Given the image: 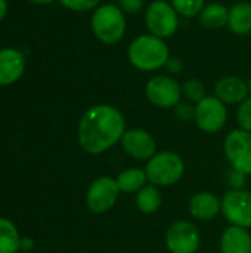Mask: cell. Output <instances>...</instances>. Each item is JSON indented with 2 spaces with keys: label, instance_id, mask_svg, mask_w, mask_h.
Segmentation results:
<instances>
[{
  "label": "cell",
  "instance_id": "1",
  "mask_svg": "<svg viewBox=\"0 0 251 253\" xmlns=\"http://www.w3.org/2000/svg\"><path fill=\"white\" fill-rule=\"evenodd\" d=\"M126 127L123 113L108 104L90 107L78 123V144L89 154H102L121 142Z\"/></svg>",
  "mask_w": 251,
  "mask_h": 253
},
{
  "label": "cell",
  "instance_id": "2",
  "mask_svg": "<svg viewBox=\"0 0 251 253\" xmlns=\"http://www.w3.org/2000/svg\"><path fill=\"white\" fill-rule=\"evenodd\" d=\"M127 59L136 70L152 73L166 67L170 59V50L164 39L152 34H141L129 44Z\"/></svg>",
  "mask_w": 251,
  "mask_h": 253
},
{
  "label": "cell",
  "instance_id": "3",
  "mask_svg": "<svg viewBox=\"0 0 251 253\" xmlns=\"http://www.w3.org/2000/svg\"><path fill=\"white\" fill-rule=\"evenodd\" d=\"M148 184L155 187H172L178 184L185 173V162L175 151H161L152 156L145 165Z\"/></svg>",
  "mask_w": 251,
  "mask_h": 253
},
{
  "label": "cell",
  "instance_id": "4",
  "mask_svg": "<svg viewBox=\"0 0 251 253\" xmlns=\"http://www.w3.org/2000/svg\"><path fill=\"white\" fill-rule=\"evenodd\" d=\"M90 25L95 37L105 44L118 43L124 37L127 27L124 12L114 3L98 6L92 15Z\"/></svg>",
  "mask_w": 251,
  "mask_h": 253
},
{
  "label": "cell",
  "instance_id": "5",
  "mask_svg": "<svg viewBox=\"0 0 251 253\" xmlns=\"http://www.w3.org/2000/svg\"><path fill=\"white\" fill-rule=\"evenodd\" d=\"M145 25L149 34L167 39L172 37L179 27V15L166 0H154L145 9Z\"/></svg>",
  "mask_w": 251,
  "mask_h": 253
},
{
  "label": "cell",
  "instance_id": "6",
  "mask_svg": "<svg viewBox=\"0 0 251 253\" xmlns=\"http://www.w3.org/2000/svg\"><path fill=\"white\" fill-rule=\"evenodd\" d=\"M223 150L231 169L251 175V132L244 129L231 130L225 138Z\"/></svg>",
  "mask_w": 251,
  "mask_h": 253
},
{
  "label": "cell",
  "instance_id": "7",
  "mask_svg": "<svg viewBox=\"0 0 251 253\" xmlns=\"http://www.w3.org/2000/svg\"><path fill=\"white\" fill-rule=\"evenodd\" d=\"M166 248L170 253H197L201 248V233L191 221H176L166 231Z\"/></svg>",
  "mask_w": 251,
  "mask_h": 253
},
{
  "label": "cell",
  "instance_id": "8",
  "mask_svg": "<svg viewBox=\"0 0 251 253\" xmlns=\"http://www.w3.org/2000/svg\"><path fill=\"white\" fill-rule=\"evenodd\" d=\"M146 99L158 108H175L182 101V86L167 74H158L145 86Z\"/></svg>",
  "mask_w": 251,
  "mask_h": 253
},
{
  "label": "cell",
  "instance_id": "9",
  "mask_svg": "<svg viewBox=\"0 0 251 253\" xmlns=\"http://www.w3.org/2000/svg\"><path fill=\"white\" fill-rule=\"evenodd\" d=\"M194 122L206 133L220 132L228 122L226 105L216 96H206L195 104Z\"/></svg>",
  "mask_w": 251,
  "mask_h": 253
},
{
  "label": "cell",
  "instance_id": "10",
  "mask_svg": "<svg viewBox=\"0 0 251 253\" xmlns=\"http://www.w3.org/2000/svg\"><path fill=\"white\" fill-rule=\"evenodd\" d=\"M222 215L235 227L246 230L251 228V191L229 190L222 197Z\"/></svg>",
  "mask_w": 251,
  "mask_h": 253
},
{
  "label": "cell",
  "instance_id": "11",
  "mask_svg": "<svg viewBox=\"0 0 251 253\" xmlns=\"http://www.w3.org/2000/svg\"><path fill=\"white\" fill-rule=\"evenodd\" d=\"M120 193L121 191L117 185L115 178L99 176L90 184L87 190L86 205L93 213H105L115 206Z\"/></svg>",
  "mask_w": 251,
  "mask_h": 253
},
{
  "label": "cell",
  "instance_id": "12",
  "mask_svg": "<svg viewBox=\"0 0 251 253\" xmlns=\"http://www.w3.org/2000/svg\"><path fill=\"white\" fill-rule=\"evenodd\" d=\"M121 147L127 156L139 162H148L152 156L157 154L155 138L143 129L133 127L127 129L121 138Z\"/></svg>",
  "mask_w": 251,
  "mask_h": 253
},
{
  "label": "cell",
  "instance_id": "13",
  "mask_svg": "<svg viewBox=\"0 0 251 253\" xmlns=\"http://www.w3.org/2000/svg\"><path fill=\"white\" fill-rule=\"evenodd\" d=\"M188 211L191 216L197 221H212L219 213H222V199L210 191L195 193L188 203Z\"/></svg>",
  "mask_w": 251,
  "mask_h": 253
},
{
  "label": "cell",
  "instance_id": "14",
  "mask_svg": "<svg viewBox=\"0 0 251 253\" xmlns=\"http://www.w3.org/2000/svg\"><path fill=\"white\" fill-rule=\"evenodd\" d=\"M249 86L241 77L226 76L217 80L215 86V96L219 98L225 105H240L249 98Z\"/></svg>",
  "mask_w": 251,
  "mask_h": 253
},
{
  "label": "cell",
  "instance_id": "15",
  "mask_svg": "<svg viewBox=\"0 0 251 253\" xmlns=\"http://www.w3.org/2000/svg\"><path fill=\"white\" fill-rule=\"evenodd\" d=\"M25 70V59L16 49L0 50V84L15 83Z\"/></svg>",
  "mask_w": 251,
  "mask_h": 253
},
{
  "label": "cell",
  "instance_id": "16",
  "mask_svg": "<svg viewBox=\"0 0 251 253\" xmlns=\"http://www.w3.org/2000/svg\"><path fill=\"white\" fill-rule=\"evenodd\" d=\"M220 253H251V234L249 230L229 225L220 236Z\"/></svg>",
  "mask_w": 251,
  "mask_h": 253
},
{
  "label": "cell",
  "instance_id": "17",
  "mask_svg": "<svg viewBox=\"0 0 251 253\" xmlns=\"http://www.w3.org/2000/svg\"><path fill=\"white\" fill-rule=\"evenodd\" d=\"M228 28L237 36H247L251 33V3L238 1L229 9Z\"/></svg>",
  "mask_w": 251,
  "mask_h": 253
},
{
  "label": "cell",
  "instance_id": "18",
  "mask_svg": "<svg viewBox=\"0 0 251 253\" xmlns=\"http://www.w3.org/2000/svg\"><path fill=\"white\" fill-rule=\"evenodd\" d=\"M135 205L139 212L145 215H152L160 211L163 205V196L158 187L152 184H146L142 190H139L135 196Z\"/></svg>",
  "mask_w": 251,
  "mask_h": 253
},
{
  "label": "cell",
  "instance_id": "19",
  "mask_svg": "<svg viewBox=\"0 0 251 253\" xmlns=\"http://www.w3.org/2000/svg\"><path fill=\"white\" fill-rule=\"evenodd\" d=\"M117 185L124 194H136L148 184V178L143 169L141 168H129L118 173L115 178Z\"/></svg>",
  "mask_w": 251,
  "mask_h": 253
},
{
  "label": "cell",
  "instance_id": "20",
  "mask_svg": "<svg viewBox=\"0 0 251 253\" xmlns=\"http://www.w3.org/2000/svg\"><path fill=\"white\" fill-rule=\"evenodd\" d=\"M229 9L222 3H212L204 6L201 13L198 15L200 24L209 30H219L228 25Z\"/></svg>",
  "mask_w": 251,
  "mask_h": 253
},
{
  "label": "cell",
  "instance_id": "21",
  "mask_svg": "<svg viewBox=\"0 0 251 253\" xmlns=\"http://www.w3.org/2000/svg\"><path fill=\"white\" fill-rule=\"evenodd\" d=\"M19 243L21 239L16 227L10 221L0 218V253H16Z\"/></svg>",
  "mask_w": 251,
  "mask_h": 253
},
{
  "label": "cell",
  "instance_id": "22",
  "mask_svg": "<svg viewBox=\"0 0 251 253\" xmlns=\"http://www.w3.org/2000/svg\"><path fill=\"white\" fill-rule=\"evenodd\" d=\"M178 15L185 18H194L201 13L206 6V0H170Z\"/></svg>",
  "mask_w": 251,
  "mask_h": 253
},
{
  "label": "cell",
  "instance_id": "23",
  "mask_svg": "<svg viewBox=\"0 0 251 253\" xmlns=\"http://www.w3.org/2000/svg\"><path fill=\"white\" fill-rule=\"evenodd\" d=\"M182 96H185V99L191 104H198L207 96L206 87L198 79H188L182 84Z\"/></svg>",
  "mask_w": 251,
  "mask_h": 253
},
{
  "label": "cell",
  "instance_id": "24",
  "mask_svg": "<svg viewBox=\"0 0 251 253\" xmlns=\"http://www.w3.org/2000/svg\"><path fill=\"white\" fill-rule=\"evenodd\" d=\"M237 122L240 125V129H244V130L251 132V96H249L246 101H243L238 105Z\"/></svg>",
  "mask_w": 251,
  "mask_h": 253
},
{
  "label": "cell",
  "instance_id": "25",
  "mask_svg": "<svg viewBox=\"0 0 251 253\" xmlns=\"http://www.w3.org/2000/svg\"><path fill=\"white\" fill-rule=\"evenodd\" d=\"M59 1L67 9H71L75 12H84V10L95 9L101 0H59Z\"/></svg>",
  "mask_w": 251,
  "mask_h": 253
},
{
  "label": "cell",
  "instance_id": "26",
  "mask_svg": "<svg viewBox=\"0 0 251 253\" xmlns=\"http://www.w3.org/2000/svg\"><path fill=\"white\" fill-rule=\"evenodd\" d=\"M194 113H195V105H192L188 101H180L176 107H175V114L178 119L183 120V122H189L194 120Z\"/></svg>",
  "mask_w": 251,
  "mask_h": 253
},
{
  "label": "cell",
  "instance_id": "27",
  "mask_svg": "<svg viewBox=\"0 0 251 253\" xmlns=\"http://www.w3.org/2000/svg\"><path fill=\"white\" fill-rule=\"evenodd\" d=\"M115 4L124 13H138L143 9V0H117Z\"/></svg>",
  "mask_w": 251,
  "mask_h": 253
},
{
  "label": "cell",
  "instance_id": "28",
  "mask_svg": "<svg viewBox=\"0 0 251 253\" xmlns=\"http://www.w3.org/2000/svg\"><path fill=\"white\" fill-rule=\"evenodd\" d=\"M247 176H249V175H246V173H243V172H238V170L231 169V172H229V175H228L229 184H231V187H232L231 190H241V188H244L246 181H247Z\"/></svg>",
  "mask_w": 251,
  "mask_h": 253
},
{
  "label": "cell",
  "instance_id": "29",
  "mask_svg": "<svg viewBox=\"0 0 251 253\" xmlns=\"http://www.w3.org/2000/svg\"><path fill=\"white\" fill-rule=\"evenodd\" d=\"M164 68L172 74H178V73L182 71V61L179 58H176V56H170V59L167 61Z\"/></svg>",
  "mask_w": 251,
  "mask_h": 253
},
{
  "label": "cell",
  "instance_id": "30",
  "mask_svg": "<svg viewBox=\"0 0 251 253\" xmlns=\"http://www.w3.org/2000/svg\"><path fill=\"white\" fill-rule=\"evenodd\" d=\"M34 248V242L28 237L25 239H21V243H19V249H22L24 252H30L31 249Z\"/></svg>",
  "mask_w": 251,
  "mask_h": 253
},
{
  "label": "cell",
  "instance_id": "31",
  "mask_svg": "<svg viewBox=\"0 0 251 253\" xmlns=\"http://www.w3.org/2000/svg\"><path fill=\"white\" fill-rule=\"evenodd\" d=\"M6 12H7V3L6 0H0V21L6 16Z\"/></svg>",
  "mask_w": 251,
  "mask_h": 253
},
{
  "label": "cell",
  "instance_id": "32",
  "mask_svg": "<svg viewBox=\"0 0 251 253\" xmlns=\"http://www.w3.org/2000/svg\"><path fill=\"white\" fill-rule=\"evenodd\" d=\"M30 1H33V3H36V4H49V3H52L53 0H30Z\"/></svg>",
  "mask_w": 251,
  "mask_h": 253
},
{
  "label": "cell",
  "instance_id": "33",
  "mask_svg": "<svg viewBox=\"0 0 251 253\" xmlns=\"http://www.w3.org/2000/svg\"><path fill=\"white\" fill-rule=\"evenodd\" d=\"M247 86H249V92H250V96H251V76H250V79H249V82H247Z\"/></svg>",
  "mask_w": 251,
  "mask_h": 253
},
{
  "label": "cell",
  "instance_id": "34",
  "mask_svg": "<svg viewBox=\"0 0 251 253\" xmlns=\"http://www.w3.org/2000/svg\"><path fill=\"white\" fill-rule=\"evenodd\" d=\"M197 253H207V252H203V251H198V252Z\"/></svg>",
  "mask_w": 251,
  "mask_h": 253
},
{
  "label": "cell",
  "instance_id": "35",
  "mask_svg": "<svg viewBox=\"0 0 251 253\" xmlns=\"http://www.w3.org/2000/svg\"><path fill=\"white\" fill-rule=\"evenodd\" d=\"M24 253H30V252H24Z\"/></svg>",
  "mask_w": 251,
  "mask_h": 253
}]
</instances>
